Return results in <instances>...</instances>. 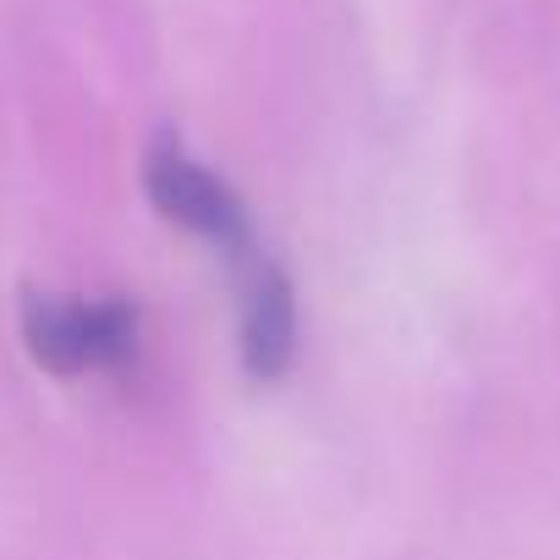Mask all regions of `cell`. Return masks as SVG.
I'll use <instances>...</instances> for the list:
<instances>
[{
  "label": "cell",
  "mask_w": 560,
  "mask_h": 560,
  "mask_svg": "<svg viewBox=\"0 0 560 560\" xmlns=\"http://www.w3.org/2000/svg\"><path fill=\"white\" fill-rule=\"evenodd\" d=\"M23 336L28 352L61 374L78 369H110L132 352L138 319L121 303H61V298H28L23 303Z\"/></svg>",
  "instance_id": "obj_1"
},
{
  "label": "cell",
  "mask_w": 560,
  "mask_h": 560,
  "mask_svg": "<svg viewBox=\"0 0 560 560\" xmlns=\"http://www.w3.org/2000/svg\"><path fill=\"white\" fill-rule=\"evenodd\" d=\"M143 182H149V198L160 203L165 220H176V225L209 236V242L225 247V253H247V214H242L236 192H231L225 182H214L198 160H187L176 143H160V149L149 154Z\"/></svg>",
  "instance_id": "obj_2"
},
{
  "label": "cell",
  "mask_w": 560,
  "mask_h": 560,
  "mask_svg": "<svg viewBox=\"0 0 560 560\" xmlns=\"http://www.w3.org/2000/svg\"><path fill=\"white\" fill-rule=\"evenodd\" d=\"M292 347H298L292 287L275 264H264L253 292H247V308H242V363H247L253 380H275L292 363Z\"/></svg>",
  "instance_id": "obj_3"
}]
</instances>
